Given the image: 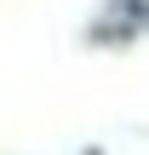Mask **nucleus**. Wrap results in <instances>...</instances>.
<instances>
[]
</instances>
